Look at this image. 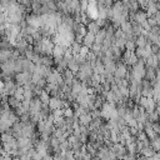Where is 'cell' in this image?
I'll use <instances>...</instances> for the list:
<instances>
[{
    "instance_id": "6da1fadb",
    "label": "cell",
    "mask_w": 160,
    "mask_h": 160,
    "mask_svg": "<svg viewBox=\"0 0 160 160\" xmlns=\"http://www.w3.org/2000/svg\"><path fill=\"white\" fill-rule=\"evenodd\" d=\"M45 160H53V158H50V156H46V155H45Z\"/></svg>"
}]
</instances>
